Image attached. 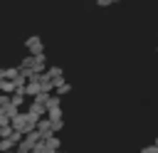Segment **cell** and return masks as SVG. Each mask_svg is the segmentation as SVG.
<instances>
[{"label": "cell", "instance_id": "obj_1", "mask_svg": "<svg viewBox=\"0 0 158 153\" xmlns=\"http://www.w3.org/2000/svg\"><path fill=\"white\" fill-rule=\"evenodd\" d=\"M25 47L32 52V57H35V54H42V39H40V37H30V39L25 42Z\"/></svg>", "mask_w": 158, "mask_h": 153}, {"label": "cell", "instance_id": "obj_2", "mask_svg": "<svg viewBox=\"0 0 158 153\" xmlns=\"http://www.w3.org/2000/svg\"><path fill=\"white\" fill-rule=\"evenodd\" d=\"M54 89H57V94H69V91H72V86H69L67 81H62V79L54 81Z\"/></svg>", "mask_w": 158, "mask_h": 153}, {"label": "cell", "instance_id": "obj_3", "mask_svg": "<svg viewBox=\"0 0 158 153\" xmlns=\"http://www.w3.org/2000/svg\"><path fill=\"white\" fill-rule=\"evenodd\" d=\"M111 2H114V0H96V5H99V7H109Z\"/></svg>", "mask_w": 158, "mask_h": 153}, {"label": "cell", "instance_id": "obj_4", "mask_svg": "<svg viewBox=\"0 0 158 153\" xmlns=\"http://www.w3.org/2000/svg\"><path fill=\"white\" fill-rule=\"evenodd\" d=\"M5 104H10V101H7V99H5L2 94H0V106H5Z\"/></svg>", "mask_w": 158, "mask_h": 153}]
</instances>
